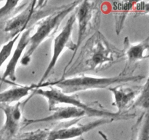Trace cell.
I'll return each instance as SVG.
<instances>
[{"label": "cell", "mask_w": 149, "mask_h": 140, "mask_svg": "<svg viewBox=\"0 0 149 140\" xmlns=\"http://www.w3.org/2000/svg\"><path fill=\"white\" fill-rule=\"evenodd\" d=\"M50 130L38 129L31 132H26L17 136L14 140H46Z\"/></svg>", "instance_id": "d6986e66"}, {"label": "cell", "mask_w": 149, "mask_h": 140, "mask_svg": "<svg viewBox=\"0 0 149 140\" xmlns=\"http://www.w3.org/2000/svg\"><path fill=\"white\" fill-rule=\"evenodd\" d=\"M47 3V1H27L21 10L7 19L3 27V31L10 35L11 39L22 34L29 28V24L33 18L37 17Z\"/></svg>", "instance_id": "52a82bcc"}, {"label": "cell", "mask_w": 149, "mask_h": 140, "mask_svg": "<svg viewBox=\"0 0 149 140\" xmlns=\"http://www.w3.org/2000/svg\"><path fill=\"white\" fill-rule=\"evenodd\" d=\"M146 78L145 76H122L115 77H95V76L80 74L71 77H64L52 82H45L38 87H54L68 95L90 90L109 88L114 84L129 82H140Z\"/></svg>", "instance_id": "7a4b0ae2"}, {"label": "cell", "mask_w": 149, "mask_h": 140, "mask_svg": "<svg viewBox=\"0 0 149 140\" xmlns=\"http://www.w3.org/2000/svg\"><path fill=\"white\" fill-rule=\"evenodd\" d=\"M124 58L122 50L111 44L99 30L95 31L87 41L75 64L63 74L64 78L68 75L84 72L99 71L108 68Z\"/></svg>", "instance_id": "6da1fadb"}, {"label": "cell", "mask_w": 149, "mask_h": 140, "mask_svg": "<svg viewBox=\"0 0 149 140\" xmlns=\"http://www.w3.org/2000/svg\"><path fill=\"white\" fill-rule=\"evenodd\" d=\"M33 94L45 98L47 101L49 111L56 107V105L61 104L82 109L87 113V116L89 117H100V118H111L114 120H129L135 116V114L113 112L100 106H96L95 104L84 103L79 99L77 95L66 94L54 87H49V89L36 88L33 90Z\"/></svg>", "instance_id": "3957f363"}, {"label": "cell", "mask_w": 149, "mask_h": 140, "mask_svg": "<svg viewBox=\"0 0 149 140\" xmlns=\"http://www.w3.org/2000/svg\"><path fill=\"white\" fill-rule=\"evenodd\" d=\"M80 2L81 1H74L63 7H58L51 14L45 16V18H42L33 25L35 32L33 34L31 35L29 45L20 59L22 65L27 66L30 63L32 55L39 45L56 33L63 20L68 14L74 12Z\"/></svg>", "instance_id": "277c9868"}, {"label": "cell", "mask_w": 149, "mask_h": 140, "mask_svg": "<svg viewBox=\"0 0 149 140\" xmlns=\"http://www.w3.org/2000/svg\"><path fill=\"white\" fill-rule=\"evenodd\" d=\"M149 37L137 44H132L129 38L124 39V48L122 50L124 58L127 59V66L120 73L122 76H131L136 68V64L143 59L148 58Z\"/></svg>", "instance_id": "9c48e42d"}, {"label": "cell", "mask_w": 149, "mask_h": 140, "mask_svg": "<svg viewBox=\"0 0 149 140\" xmlns=\"http://www.w3.org/2000/svg\"><path fill=\"white\" fill-rule=\"evenodd\" d=\"M141 108L145 111V112H148L149 108V95H148V80L146 81L145 84L143 85L142 89H141V92L137 96L135 100L131 105L130 109H134V108Z\"/></svg>", "instance_id": "2e32d148"}, {"label": "cell", "mask_w": 149, "mask_h": 140, "mask_svg": "<svg viewBox=\"0 0 149 140\" xmlns=\"http://www.w3.org/2000/svg\"><path fill=\"white\" fill-rule=\"evenodd\" d=\"M29 96L24 102H20L13 104L0 105V109L5 115V122L0 129V140H14L17 136V132L21 125L22 109L23 105L29 100Z\"/></svg>", "instance_id": "ba28073f"}, {"label": "cell", "mask_w": 149, "mask_h": 140, "mask_svg": "<svg viewBox=\"0 0 149 140\" xmlns=\"http://www.w3.org/2000/svg\"><path fill=\"white\" fill-rule=\"evenodd\" d=\"M37 88V85L17 86L0 92V105L11 104L20 102V100L30 94V92Z\"/></svg>", "instance_id": "5bb4252c"}, {"label": "cell", "mask_w": 149, "mask_h": 140, "mask_svg": "<svg viewBox=\"0 0 149 140\" xmlns=\"http://www.w3.org/2000/svg\"><path fill=\"white\" fill-rule=\"evenodd\" d=\"M76 21L78 23V37L71 58L63 70V73L68 69L74 61L76 54L81 43L93 31L98 27L100 20V10L98 2L94 1H83L75 9Z\"/></svg>", "instance_id": "5b68a950"}, {"label": "cell", "mask_w": 149, "mask_h": 140, "mask_svg": "<svg viewBox=\"0 0 149 140\" xmlns=\"http://www.w3.org/2000/svg\"><path fill=\"white\" fill-rule=\"evenodd\" d=\"M21 3L20 1H6L4 5L0 7V19L7 17L12 13H17L26 5L27 1L20 5Z\"/></svg>", "instance_id": "e0dca14e"}, {"label": "cell", "mask_w": 149, "mask_h": 140, "mask_svg": "<svg viewBox=\"0 0 149 140\" xmlns=\"http://www.w3.org/2000/svg\"><path fill=\"white\" fill-rule=\"evenodd\" d=\"M135 1H114L112 4L113 15L115 18V29L116 34L122 32L125 26V20L130 13L133 12Z\"/></svg>", "instance_id": "9a60e30c"}, {"label": "cell", "mask_w": 149, "mask_h": 140, "mask_svg": "<svg viewBox=\"0 0 149 140\" xmlns=\"http://www.w3.org/2000/svg\"><path fill=\"white\" fill-rule=\"evenodd\" d=\"M99 134H100V135L102 136V137H103V138L105 139V140H107V138H106V136H105L104 134H103V133H102L101 131H99ZM131 140H133V139H131Z\"/></svg>", "instance_id": "7402d4cb"}, {"label": "cell", "mask_w": 149, "mask_h": 140, "mask_svg": "<svg viewBox=\"0 0 149 140\" xmlns=\"http://www.w3.org/2000/svg\"><path fill=\"white\" fill-rule=\"evenodd\" d=\"M33 30V26H30L27 29H26L19 37L15 49L13 51V52H12L10 61L4 71L2 80L6 81L7 80H10L12 82H15L16 80V66L20 60L21 59V56L23 55L26 48L29 45L31 32Z\"/></svg>", "instance_id": "8fae6325"}, {"label": "cell", "mask_w": 149, "mask_h": 140, "mask_svg": "<svg viewBox=\"0 0 149 140\" xmlns=\"http://www.w3.org/2000/svg\"><path fill=\"white\" fill-rule=\"evenodd\" d=\"M76 23V13L75 10L74 12L71 13V15L68 18L66 23L63 26L62 30L59 34L55 37L53 40V47H52V55L47 67L45 69L42 78L37 83V88L39 85L45 83L47 80L49 76L52 73L56 66L57 62L59 59L60 56L63 53L65 48H68L69 50L74 52L75 49V44L72 42L71 36H72L73 27L74 23Z\"/></svg>", "instance_id": "8992f818"}, {"label": "cell", "mask_w": 149, "mask_h": 140, "mask_svg": "<svg viewBox=\"0 0 149 140\" xmlns=\"http://www.w3.org/2000/svg\"><path fill=\"white\" fill-rule=\"evenodd\" d=\"M46 140H54L52 138V137H51V136L49 135H49H48V136H47V138L46 139Z\"/></svg>", "instance_id": "603a6c76"}, {"label": "cell", "mask_w": 149, "mask_h": 140, "mask_svg": "<svg viewBox=\"0 0 149 140\" xmlns=\"http://www.w3.org/2000/svg\"><path fill=\"white\" fill-rule=\"evenodd\" d=\"M51 112H53L52 115L39 119H24L23 121L26 127L31 124L36 123H49L55 121L68 120H80L87 115L84 110L74 106H64V107H55Z\"/></svg>", "instance_id": "4fadbf2b"}, {"label": "cell", "mask_w": 149, "mask_h": 140, "mask_svg": "<svg viewBox=\"0 0 149 140\" xmlns=\"http://www.w3.org/2000/svg\"><path fill=\"white\" fill-rule=\"evenodd\" d=\"M142 86L127 87L116 86L109 87V90L113 96V106L117 108V112L125 113L126 109L129 110L131 105L141 92Z\"/></svg>", "instance_id": "7c38bea8"}, {"label": "cell", "mask_w": 149, "mask_h": 140, "mask_svg": "<svg viewBox=\"0 0 149 140\" xmlns=\"http://www.w3.org/2000/svg\"><path fill=\"white\" fill-rule=\"evenodd\" d=\"M138 125V129H137L136 140H149L148 112H145L141 116Z\"/></svg>", "instance_id": "ac0fdd59"}, {"label": "cell", "mask_w": 149, "mask_h": 140, "mask_svg": "<svg viewBox=\"0 0 149 140\" xmlns=\"http://www.w3.org/2000/svg\"><path fill=\"white\" fill-rule=\"evenodd\" d=\"M81 140H85V139H83V138H81Z\"/></svg>", "instance_id": "cb8c5ba5"}, {"label": "cell", "mask_w": 149, "mask_h": 140, "mask_svg": "<svg viewBox=\"0 0 149 140\" xmlns=\"http://www.w3.org/2000/svg\"><path fill=\"white\" fill-rule=\"evenodd\" d=\"M20 34H17V36H15L13 39H10L6 44H4L1 48L0 49V68L2 66L4 63L7 60V58L11 55L13 52V48L15 44V42L18 40L19 37L20 36Z\"/></svg>", "instance_id": "ffe728a7"}, {"label": "cell", "mask_w": 149, "mask_h": 140, "mask_svg": "<svg viewBox=\"0 0 149 140\" xmlns=\"http://www.w3.org/2000/svg\"><path fill=\"white\" fill-rule=\"evenodd\" d=\"M114 120L111 118H100L87 124H70L65 127L55 128L49 131V135L54 140H71L81 136L84 134L89 132L101 125L111 123Z\"/></svg>", "instance_id": "30bf717a"}, {"label": "cell", "mask_w": 149, "mask_h": 140, "mask_svg": "<svg viewBox=\"0 0 149 140\" xmlns=\"http://www.w3.org/2000/svg\"><path fill=\"white\" fill-rule=\"evenodd\" d=\"M148 1H135L134 6L133 13H136L137 14H148Z\"/></svg>", "instance_id": "44dd1931"}]
</instances>
